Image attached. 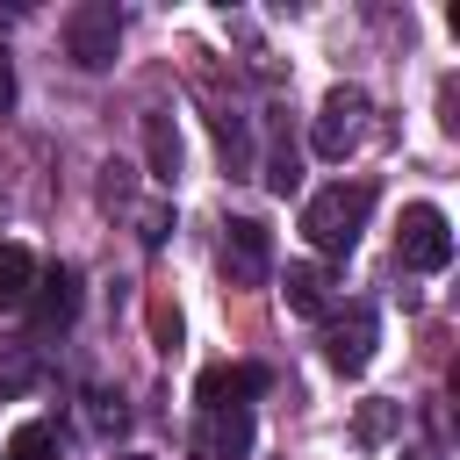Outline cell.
<instances>
[{
	"label": "cell",
	"instance_id": "obj_12",
	"mask_svg": "<svg viewBox=\"0 0 460 460\" xmlns=\"http://www.w3.org/2000/svg\"><path fill=\"white\" fill-rule=\"evenodd\" d=\"M29 288H36L29 244H0V316H7V309H29Z\"/></svg>",
	"mask_w": 460,
	"mask_h": 460
},
{
	"label": "cell",
	"instance_id": "obj_10",
	"mask_svg": "<svg viewBox=\"0 0 460 460\" xmlns=\"http://www.w3.org/2000/svg\"><path fill=\"white\" fill-rule=\"evenodd\" d=\"M144 158H151V180H158V187L180 180V122H172L165 108L144 115Z\"/></svg>",
	"mask_w": 460,
	"mask_h": 460
},
{
	"label": "cell",
	"instance_id": "obj_4",
	"mask_svg": "<svg viewBox=\"0 0 460 460\" xmlns=\"http://www.w3.org/2000/svg\"><path fill=\"white\" fill-rule=\"evenodd\" d=\"M367 144V93L359 86H331L316 108V158H352Z\"/></svg>",
	"mask_w": 460,
	"mask_h": 460
},
{
	"label": "cell",
	"instance_id": "obj_9",
	"mask_svg": "<svg viewBox=\"0 0 460 460\" xmlns=\"http://www.w3.org/2000/svg\"><path fill=\"white\" fill-rule=\"evenodd\" d=\"M323 359H331L338 374H359V367L374 359V309H367V302H352V316H338V323H331Z\"/></svg>",
	"mask_w": 460,
	"mask_h": 460
},
{
	"label": "cell",
	"instance_id": "obj_2",
	"mask_svg": "<svg viewBox=\"0 0 460 460\" xmlns=\"http://www.w3.org/2000/svg\"><path fill=\"white\" fill-rule=\"evenodd\" d=\"M395 259H402L410 273H438V266H453V223H446L438 201H410V208H402Z\"/></svg>",
	"mask_w": 460,
	"mask_h": 460
},
{
	"label": "cell",
	"instance_id": "obj_5",
	"mask_svg": "<svg viewBox=\"0 0 460 460\" xmlns=\"http://www.w3.org/2000/svg\"><path fill=\"white\" fill-rule=\"evenodd\" d=\"M266 273H273V230L252 223V216L223 223V280L230 288H259Z\"/></svg>",
	"mask_w": 460,
	"mask_h": 460
},
{
	"label": "cell",
	"instance_id": "obj_7",
	"mask_svg": "<svg viewBox=\"0 0 460 460\" xmlns=\"http://www.w3.org/2000/svg\"><path fill=\"white\" fill-rule=\"evenodd\" d=\"M29 316H36V331H65V323L79 316V273H72V266L36 273V288H29Z\"/></svg>",
	"mask_w": 460,
	"mask_h": 460
},
{
	"label": "cell",
	"instance_id": "obj_15",
	"mask_svg": "<svg viewBox=\"0 0 460 460\" xmlns=\"http://www.w3.org/2000/svg\"><path fill=\"white\" fill-rule=\"evenodd\" d=\"M86 424H93L101 438H115V431L129 424V410H122V395H115V388H86Z\"/></svg>",
	"mask_w": 460,
	"mask_h": 460
},
{
	"label": "cell",
	"instance_id": "obj_11",
	"mask_svg": "<svg viewBox=\"0 0 460 460\" xmlns=\"http://www.w3.org/2000/svg\"><path fill=\"white\" fill-rule=\"evenodd\" d=\"M280 295H288L295 316H323V309H331V273L309 266V259H295V266L280 273Z\"/></svg>",
	"mask_w": 460,
	"mask_h": 460
},
{
	"label": "cell",
	"instance_id": "obj_6",
	"mask_svg": "<svg viewBox=\"0 0 460 460\" xmlns=\"http://www.w3.org/2000/svg\"><path fill=\"white\" fill-rule=\"evenodd\" d=\"M252 410H201L194 424V460H244L252 453Z\"/></svg>",
	"mask_w": 460,
	"mask_h": 460
},
{
	"label": "cell",
	"instance_id": "obj_20",
	"mask_svg": "<svg viewBox=\"0 0 460 460\" xmlns=\"http://www.w3.org/2000/svg\"><path fill=\"white\" fill-rule=\"evenodd\" d=\"M295 180H302V165H295V151H288V144H280V151H273V158H266V187H273V194H288V187H295Z\"/></svg>",
	"mask_w": 460,
	"mask_h": 460
},
{
	"label": "cell",
	"instance_id": "obj_22",
	"mask_svg": "<svg viewBox=\"0 0 460 460\" xmlns=\"http://www.w3.org/2000/svg\"><path fill=\"white\" fill-rule=\"evenodd\" d=\"M122 460H151V453H122Z\"/></svg>",
	"mask_w": 460,
	"mask_h": 460
},
{
	"label": "cell",
	"instance_id": "obj_1",
	"mask_svg": "<svg viewBox=\"0 0 460 460\" xmlns=\"http://www.w3.org/2000/svg\"><path fill=\"white\" fill-rule=\"evenodd\" d=\"M367 216H374V187H367V180H338V187H316V194L302 201V237L338 259V252L359 244Z\"/></svg>",
	"mask_w": 460,
	"mask_h": 460
},
{
	"label": "cell",
	"instance_id": "obj_19",
	"mask_svg": "<svg viewBox=\"0 0 460 460\" xmlns=\"http://www.w3.org/2000/svg\"><path fill=\"white\" fill-rule=\"evenodd\" d=\"M151 338H158V352H172V345H180V309H172L165 295L151 302Z\"/></svg>",
	"mask_w": 460,
	"mask_h": 460
},
{
	"label": "cell",
	"instance_id": "obj_18",
	"mask_svg": "<svg viewBox=\"0 0 460 460\" xmlns=\"http://www.w3.org/2000/svg\"><path fill=\"white\" fill-rule=\"evenodd\" d=\"M165 230H172V208H165V201L137 208V237H144V252H158V244H165Z\"/></svg>",
	"mask_w": 460,
	"mask_h": 460
},
{
	"label": "cell",
	"instance_id": "obj_16",
	"mask_svg": "<svg viewBox=\"0 0 460 460\" xmlns=\"http://www.w3.org/2000/svg\"><path fill=\"white\" fill-rule=\"evenodd\" d=\"M216 144H223V158H230V172H244V158H252V137H244V115H216Z\"/></svg>",
	"mask_w": 460,
	"mask_h": 460
},
{
	"label": "cell",
	"instance_id": "obj_13",
	"mask_svg": "<svg viewBox=\"0 0 460 460\" xmlns=\"http://www.w3.org/2000/svg\"><path fill=\"white\" fill-rule=\"evenodd\" d=\"M36 388V345L0 338V395H29Z\"/></svg>",
	"mask_w": 460,
	"mask_h": 460
},
{
	"label": "cell",
	"instance_id": "obj_14",
	"mask_svg": "<svg viewBox=\"0 0 460 460\" xmlns=\"http://www.w3.org/2000/svg\"><path fill=\"white\" fill-rule=\"evenodd\" d=\"M0 460H58V431L50 424H22V431H7Z\"/></svg>",
	"mask_w": 460,
	"mask_h": 460
},
{
	"label": "cell",
	"instance_id": "obj_3",
	"mask_svg": "<svg viewBox=\"0 0 460 460\" xmlns=\"http://www.w3.org/2000/svg\"><path fill=\"white\" fill-rule=\"evenodd\" d=\"M115 43H122V14H115L108 0H86V7L65 14V50H72V65L101 72V65H115Z\"/></svg>",
	"mask_w": 460,
	"mask_h": 460
},
{
	"label": "cell",
	"instance_id": "obj_17",
	"mask_svg": "<svg viewBox=\"0 0 460 460\" xmlns=\"http://www.w3.org/2000/svg\"><path fill=\"white\" fill-rule=\"evenodd\" d=\"M395 417H402L395 402H359V438H367V446H381V438L395 431Z\"/></svg>",
	"mask_w": 460,
	"mask_h": 460
},
{
	"label": "cell",
	"instance_id": "obj_21",
	"mask_svg": "<svg viewBox=\"0 0 460 460\" xmlns=\"http://www.w3.org/2000/svg\"><path fill=\"white\" fill-rule=\"evenodd\" d=\"M7 108H14V65L0 58V115H7Z\"/></svg>",
	"mask_w": 460,
	"mask_h": 460
},
{
	"label": "cell",
	"instance_id": "obj_8",
	"mask_svg": "<svg viewBox=\"0 0 460 460\" xmlns=\"http://www.w3.org/2000/svg\"><path fill=\"white\" fill-rule=\"evenodd\" d=\"M259 388H266V367H230V359L201 367V381H194L201 410H244V402H252Z\"/></svg>",
	"mask_w": 460,
	"mask_h": 460
}]
</instances>
